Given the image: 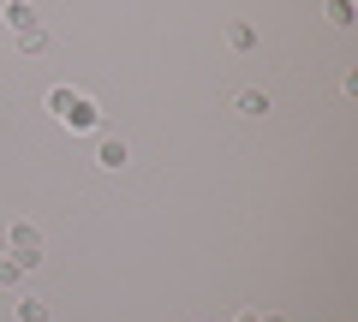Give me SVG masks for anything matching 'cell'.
<instances>
[{
    "mask_svg": "<svg viewBox=\"0 0 358 322\" xmlns=\"http://www.w3.org/2000/svg\"><path fill=\"white\" fill-rule=\"evenodd\" d=\"M126 161H131V143H126V138H114V131H102V143H96V168L120 173Z\"/></svg>",
    "mask_w": 358,
    "mask_h": 322,
    "instance_id": "3957f363",
    "label": "cell"
},
{
    "mask_svg": "<svg viewBox=\"0 0 358 322\" xmlns=\"http://www.w3.org/2000/svg\"><path fill=\"white\" fill-rule=\"evenodd\" d=\"M18 281H24V263H18V257H0V286H18Z\"/></svg>",
    "mask_w": 358,
    "mask_h": 322,
    "instance_id": "8fae6325",
    "label": "cell"
},
{
    "mask_svg": "<svg viewBox=\"0 0 358 322\" xmlns=\"http://www.w3.org/2000/svg\"><path fill=\"white\" fill-rule=\"evenodd\" d=\"M227 42H233L239 54H251V48H257V30H251V24H233V30H227Z\"/></svg>",
    "mask_w": 358,
    "mask_h": 322,
    "instance_id": "30bf717a",
    "label": "cell"
},
{
    "mask_svg": "<svg viewBox=\"0 0 358 322\" xmlns=\"http://www.w3.org/2000/svg\"><path fill=\"white\" fill-rule=\"evenodd\" d=\"M352 18H358L352 0H329V24H334V30H352Z\"/></svg>",
    "mask_w": 358,
    "mask_h": 322,
    "instance_id": "52a82bcc",
    "label": "cell"
},
{
    "mask_svg": "<svg viewBox=\"0 0 358 322\" xmlns=\"http://www.w3.org/2000/svg\"><path fill=\"white\" fill-rule=\"evenodd\" d=\"M48 24H36V30H24V36H18V54H48Z\"/></svg>",
    "mask_w": 358,
    "mask_h": 322,
    "instance_id": "8992f818",
    "label": "cell"
},
{
    "mask_svg": "<svg viewBox=\"0 0 358 322\" xmlns=\"http://www.w3.org/2000/svg\"><path fill=\"white\" fill-rule=\"evenodd\" d=\"M0 257H6V227H0Z\"/></svg>",
    "mask_w": 358,
    "mask_h": 322,
    "instance_id": "4fadbf2b",
    "label": "cell"
},
{
    "mask_svg": "<svg viewBox=\"0 0 358 322\" xmlns=\"http://www.w3.org/2000/svg\"><path fill=\"white\" fill-rule=\"evenodd\" d=\"M6 251H13L24 269L48 263V257H42V227H36V221H13V227H6Z\"/></svg>",
    "mask_w": 358,
    "mask_h": 322,
    "instance_id": "6da1fadb",
    "label": "cell"
},
{
    "mask_svg": "<svg viewBox=\"0 0 358 322\" xmlns=\"http://www.w3.org/2000/svg\"><path fill=\"white\" fill-rule=\"evenodd\" d=\"M0 18H6V30H13V36H24V30H36V24H42L30 0H6V6H0Z\"/></svg>",
    "mask_w": 358,
    "mask_h": 322,
    "instance_id": "277c9868",
    "label": "cell"
},
{
    "mask_svg": "<svg viewBox=\"0 0 358 322\" xmlns=\"http://www.w3.org/2000/svg\"><path fill=\"white\" fill-rule=\"evenodd\" d=\"M239 322H257V310H245V316H239Z\"/></svg>",
    "mask_w": 358,
    "mask_h": 322,
    "instance_id": "5bb4252c",
    "label": "cell"
},
{
    "mask_svg": "<svg viewBox=\"0 0 358 322\" xmlns=\"http://www.w3.org/2000/svg\"><path fill=\"white\" fill-rule=\"evenodd\" d=\"M13 316H18V322H48V305H42V298H30V293H18Z\"/></svg>",
    "mask_w": 358,
    "mask_h": 322,
    "instance_id": "5b68a950",
    "label": "cell"
},
{
    "mask_svg": "<svg viewBox=\"0 0 358 322\" xmlns=\"http://www.w3.org/2000/svg\"><path fill=\"white\" fill-rule=\"evenodd\" d=\"M239 114H251V119L268 114V90H245V96H239Z\"/></svg>",
    "mask_w": 358,
    "mask_h": 322,
    "instance_id": "9c48e42d",
    "label": "cell"
},
{
    "mask_svg": "<svg viewBox=\"0 0 358 322\" xmlns=\"http://www.w3.org/2000/svg\"><path fill=\"white\" fill-rule=\"evenodd\" d=\"M72 96H78V90H72V84H54V90H48V114H54V119H60V114H66V108H72Z\"/></svg>",
    "mask_w": 358,
    "mask_h": 322,
    "instance_id": "ba28073f",
    "label": "cell"
},
{
    "mask_svg": "<svg viewBox=\"0 0 358 322\" xmlns=\"http://www.w3.org/2000/svg\"><path fill=\"white\" fill-rule=\"evenodd\" d=\"M257 322H287V316H281V310H268V316H257Z\"/></svg>",
    "mask_w": 358,
    "mask_h": 322,
    "instance_id": "7c38bea8",
    "label": "cell"
},
{
    "mask_svg": "<svg viewBox=\"0 0 358 322\" xmlns=\"http://www.w3.org/2000/svg\"><path fill=\"white\" fill-rule=\"evenodd\" d=\"M60 126H66V131H102V108L90 102L84 90H78V96H72V108L60 114Z\"/></svg>",
    "mask_w": 358,
    "mask_h": 322,
    "instance_id": "7a4b0ae2",
    "label": "cell"
}]
</instances>
